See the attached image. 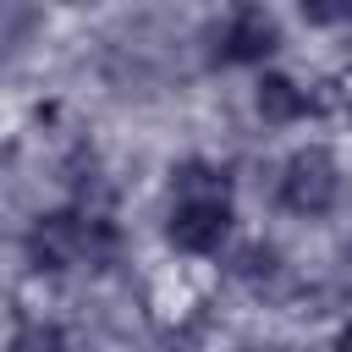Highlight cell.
Instances as JSON below:
<instances>
[{
    "label": "cell",
    "mask_w": 352,
    "mask_h": 352,
    "mask_svg": "<svg viewBox=\"0 0 352 352\" xmlns=\"http://www.w3.org/2000/svg\"><path fill=\"white\" fill-rule=\"evenodd\" d=\"M11 352H72V341H66L60 324H50V319H28V324H16Z\"/></svg>",
    "instance_id": "8992f818"
},
{
    "label": "cell",
    "mask_w": 352,
    "mask_h": 352,
    "mask_svg": "<svg viewBox=\"0 0 352 352\" xmlns=\"http://www.w3.org/2000/svg\"><path fill=\"white\" fill-rule=\"evenodd\" d=\"M231 220H236L231 176L220 165L187 160L170 176V214H165V236L176 242V253H192V258L220 253L231 236Z\"/></svg>",
    "instance_id": "6da1fadb"
},
{
    "label": "cell",
    "mask_w": 352,
    "mask_h": 352,
    "mask_svg": "<svg viewBox=\"0 0 352 352\" xmlns=\"http://www.w3.org/2000/svg\"><path fill=\"white\" fill-rule=\"evenodd\" d=\"M253 104H258V116L270 126H292V121H302L314 110L308 88H297V77H286V72H264L258 88H253Z\"/></svg>",
    "instance_id": "5b68a950"
},
{
    "label": "cell",
    "mask_w": 352,
    "mask_h": 352,
    "mask_svg": "<svg viewBox=\"0 0 352 352\" xmlns=\"http://www.w3.org/2000/svg\"><path fill=\"white\" fill-rule=\"evenodd\" d=\"M275 44H280L275 11H264V6H236V11L226 16L220 38H214V55H220L226 66H258V60L275 55Z\"/></svg>",
    "instance_id": "277c9868"
},
{
    "label": "cell",
    "mask_w": 352,
    "mask_h": 352,
    "mask_svg": "<svg viewBox=\"0 0 352 352\" xmlns=\"http://www.w3.org/2000/svg\"><path fill=\"white\" fill-rule=\"evenodd\" d=\"M336 192H341V165H336V154L324 143H302V148L286 154L280 182H275V198H280L286 214L314 220V214H324L336 204Z\"/></svg>",
    "instance_id": "3957f363"
},
{
    "label": "cell",
    "mask_w": 352,
    "mask_h": 352,
    "mask_svg": "<svg viewBox=\"0 0 352 352\" xmlns=\"http://www.w3.org/2000/svg\"><path fill=\"white\" fill-rule=\"evenodd\" d=\"M22 253L38 275H60L72 264H104L116 253V231L104 214H82V209H55L38 214L22 236Z\"/></svg>",
    "instance_id": "7a4b0ae2"
},
{
    "label": "cell",
    "mask_w": 352,
    "mask_h": 352,
    "mask_svg": "<svg viewBox=\"0 0 352 352\" xmlns=\"http://www.w3.org/2000/svg\"><path fill=\"white\" fill-rule=\"evenodd\" d=\"M336 352H352V324H341V336H336Z\"/></svg>",
    "instance_id": "ba28073f"
},
{
    "label": "cell",
    "mask_w": 352,
    "mask_h": 352,
    "mask_svg": "<svg viewBox=\"0 0 352 352\" xmlns=\"http://www.w3.org/2000/svg\"><path fill=\"white\" fill-rule=\"evenodd\" d=\"M302 22H319V28H330V22H352V6H302Z\"/></svg>",
    "instance_id": "52a82bcc"
}]
</instances>
